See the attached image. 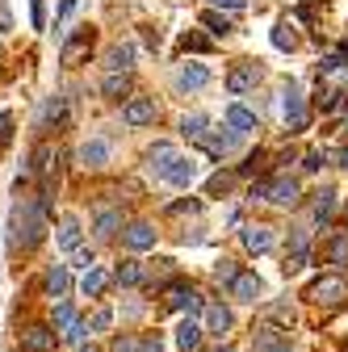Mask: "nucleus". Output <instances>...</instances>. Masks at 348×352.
Returning a JSON list of instances; mask_svg holds the SVG:
<instances>
[{"label":"nucleus","instance_id":"f257e3e1","mask_svg":"<svg viewBox=\"0 0 348 352\" xmlns=\"http://www.w3.org/2000/svg\"><path fill=\"white\" fill-rule=\"evenodd\" d=\"M47 235V193L34 201H17L13 218H9V243L13 248H34Z\"/></svg>","mask_w":348,"mask_h":352},{"label":"nucleus","instance_id":"f03ea898","mask_svg":"<svg viewBox=\"0 0 348 352\" xmlns=\"http://www.w3.org/2000/svg\"><path fill=\"white\" fill-rule=\"evenodd\" d=\"M281 118H285L290 130H307V97H302L294 84L281 93Z\"/></svg>","mask_w":348,"mask_h":352},{"label":"nucleus","instance_id":"7ed1b4c3","mask_svg":"<svg viewBox=\"0 0 348 352\" xmlns=\"http://www.w3.org/2000/svg\"><path fill=\"white\" fill-rule=\"evenodd\" d=\"M307 298H315L319 306H336V302H344L348 298V285H344V277H319L315 285H311V294Z\"/></svg>","mask_w":348,"mask_h":352},{"label":"nucleus","instance_id":"20e7f679","mask_svg":"<svg viewBox=\"0 0 348 352\" xmlns=\"http://www.w3.org/2000/svg\"><path fill=\"white\" fill-rule=\"evenodd\" d=\"M256 80H260V67H256V63H235V67L227 72V93H231V97H243L248 88H256Z\"/></svg>","mask_w":348,"mask_h":352},{"label":"nucleus","instance_id":"39448f33","mask_svg":"<svg viewBox=\"0 0 348 352\" xmlns=\"http://www.w3.org/2000/svg\"><path fill=\"white\" fill-rule=\"evenodd\" d=\"M122 118H126V126H151L155 122V101L151 97H130Z\"/></svg>","mask_w":348,"mask_h":352},{"label":"nucleus","instance_id":"423d86ee","mask_svg":"<svg viewBox=\"0 0 348 352\" xmlns=\"http://www.w3.org/2000/svg\"><path fill=\"white\" fill-rule=\"evenodd\" d=\"M252 352H290V340L277 331V327H256L252 331Z\"/></svg>","mask_w":348,"mask_h":352},{"label":"nucleus","instance_id":"0eeeda50","mask_svg":"<svg viewBox=\"0 0 348 352\" xmlns=\"http://www.w3.org/2000/svg\"><path fill=\"white\" fill-rule=\"evenodd\" d=\"M193 176H197V164H193L189 155H177V160L168 164L164 181H168V185H177V189H189V185H193Z\"/></svg>","mask_w":348,"mask_h":352},{"label":"nucleus","instance_id":"6e6552de","mask_svg":"<svg viewBox=\"0 0 348 352\" xmlns=\"http://www.w3.org/2000/svg\"><path fill=\"white\" fill-rule=\"evenodd\" d=\"M202 315H206V323H202V327H206L210 336H219V340H227V331H231V311H227L223 302H210V306H206Z\"/></svg>","mask_w":348,"mask_h":352},{"label":"nucleus","instance_id":"1a4fd4ad","mask_svg":"<svg viewBox=\"0 0 348 352\" xmlns=\"http://www.w3.org/2000/svg\"><path fill=\"white\" fill-rule=\"evenodd\" d=\"M122 243H126L130 252H147V248H155V227H151V223H130V227L122 231Z\"/></svg>","mask_w":348,"mask_h":352},{"label":"nucleus","instance_id":"9d476101","mask_svg":"<svg viewBox=\"0 0 348 352\" xmlns=\"http://www.w3.org/2000/svg\"><path fill=\"white\" fill-rule=\"evenodd\" d=\"M168 306H172V311H185L189 319L202 311V298H197V289H189V285H172L168 289Z\"/></svg>","mask_w":348,"mask_h":352},{"label":"nucleus","instance_id":"9b49d317","mask_svg":"<svg viewBox=\"0 0 348 352\" xmlns=\"http://www.w3.org/2000/svg\"><path fill=\"white\" fill-rule=\"evenodd\" d=\"M206 84H210V67L206 63H185L177 72V88H185V93H197V88H206Z\"/></svg>","mask_w":348,"mask_h":352},{"label":"nucleus","instance_id":"f8f14e48","mask_svg":"<svg viewBox=\"0 0 348 352\" xmlns=\"http://www.w3.org/2000/svg\"><path fill=\"white\" fill-rule=\"evenodd\" d=\"M89 47H93V30L84 25L80 34H72V38L63 42V63H67V67H72V63H80L84 55H89Z\"/></svg>","mask_w":348,"mask_h":352},{"label":"nucleus","instance_id":"ddd939ff","mask_svg":"<svg viewBox=\"0 0 348 352\" xmlns=\"http://www.w3.org/2000/svg\"><path fill=\"white\" fill-rule=\"evenodd\" d=\"M55 164H59L55 147H51V143H38V151H34V176H38L42 185H51V176H55Z\"/></svg>","mask_w":348,"mask_h":352},{"label":"nucleus","instance_id":"4468645a","mask_svg":"<svg viewBox=\"0 0 348 352\" xmlns=\"http://www.w3.org/2000/svg\"><path fill=\"white\" fill-rule=\"evenodd\" d=\"M239 239H243V248H248V252H256V256H260V252H269V248H273V227H256V223H252V227H243V231H239Z\"/></svg>","mask_w":348,"mask_h":352},{"label":"nucleus","instance_id":"2eb2a0df","mask_svg":"<svg viewBox=\"0 0 348 352\" xmlns=\"http://www.w3.org/2000/svg\"><path fill=\"white\" fill-rule=\"evenodd\" d=\"M105 160H109V143H105V139L80 143V164H84V168H105Z\"/></svg>","mask_w":348,"mask_h":352},{"label":"nucleus","instance_id":"dca6fc26","mask_svg":"<svg viewBox=\"0 0 348 352\" xmlns=\"http://www.w3.org/2000/svg\"><path fill=\"white\" fill-rule=\"evenodd\" d=\"M21 344H25V352H55V331L51 327H25Z\"/></svg>","mask_w":348,"mask_h":352},{"label":"nucleus","instance_id":"f3484780","mask_svg":"<svg viewBox=\"0 0 348 352\" xmlns=\"http://www.w3.org/2000/svg\"><path fill=\"white\" fill-rule=\"evenodd\" d=\"M55 239H59L63 252H76V248H80V218H76V214H63V218H59Z\"/></svg>","mask_w":348,"mask_h":352},{"label":"nucleus","instance_id":"a211bd4d","mask_svg":"<svg viewBox=\"0 0 348 352\" xmlns=\"http://www.w3.org/2000/svg\"><path fill=\"white\" fill-rule=\"evenodd\" d=\"M231 298H235V302H256V298H260V277H256V273H239V277L231 281Z\"/></svg>","mask_w":348,"mask_h":352},{"label":"nucleus","instance_id":"6ab92c4d","mask_svg":"<svg viewBox=\"0 0 348 352\" xmlns=\"http://www.w3.org/2000/svg\"><path fill=\"white\" fill-rule=\"evenodd\" d=\"M227 130L231 135H248V130H256V113L243 105H227Z\"/></svg>","mask_w":348,"mask_h":352},{"label":"nucleus","instance_id":"aec40b11","mask_svg":"<svg viewBox=\"0 0 348 352\" xmlns=\"http://www.w3.org/2000/svg\"><path fill=\"white\" fill-rule=\"evenodd\" d=\"M298 197H302V189H298V181H290V176L273 181V189H269V201H273V206H294Z\"/></svg>","mask_w":348,"mask_h":352},{"label":"nucleus","instance_id":"412c9836","mask_svg":"<svg viewBox=\"0 0 348 352\" xmlns=\"http://www.w3.org/2000/svg\"><path fill=\"white\" fill-rule=\"evenodd\" d=\"M130 63H135V47H130V42H118V47L105 51V67L109 72H130Z\"/></svg>","mask_w":348,"mask_h":352},{"label":"nucleus","instance_id":"4be33fe9","mask_svg":"<svg viewBox=\"0 0 348 352\" xmlns=\"http://www.w3.org/2000/svg\"><path fill=\"white\" fill-rule=\"evenodd\" d=\"M202 331H206V327H202L197 319H181V323H177V348H181V352H193L197 340H202Z\"/></svg>","mask_w":348,"mask_h":352},{"label":"nucleus","instance_id":"5701e85b","mask_svg":"<svg viewBox=\"0 0 348 352\" xmlns=\"http://www.w3.org/2000/svg\"><path fill=\"white\" fill-rule=\"evenodd\" d=\"M197 143H202V151H210V155H227L231 143H235V135H223V130H206Z\"/></svg>","mask_w":348,"mask_h":352},{"label":"nucleus","instance_id":"b1692460","mask_svg":"<svg viewBox=\"0 0 348 352\" xmlns=\"http://www.w3.org/2000/svg\"><path fill=\"white\" fill-rule=\"evenodd\" d=\"M172 160H177V147H172V143H155V147L147 151V164H151V172H155V176H164Z\"/></svg>","mask_w":348,"mask_h":352},{"label":"nucleus","instance_id":"393cba45","mask_svg":"<svg viewBox=\"0 0 348 352\" xmlns=\"http://www.w3.org/2000/svg\"><path fill=\"white\" fill-rule=\"evenodd\" d=\"M67 285H72L67 264H55V269L47 273V294H51V298H63V294H67Z\"/></svg>","mask_w":348,"mask_h":352},{"label":"nucleus","instance_id":"a878e982","mask_svg":"<svg viewBox=\"0 0 348 352\" xmlns=\"http://www.w3.org/2000/svg\"><path fill=\"white\" fill-rule=\"evenodd\" d=\"M101 93H105V97H113V101H118V97H126V93H130V76H126V72H109V76L101 80Z\"/></svg>","mask_w":348,"mask_h":352},{"label":"nucleus","instance_id":"bb28decb","mask_svg":"<svg viewBox=\"0 0 348 352\" xmlns=\"http://www.w3.org/2000/svg\"><path fill=\"white\" fill-rule=\"evenodd\" d=\"M63 113H67V101H63V97H51L47 105H42V113H38V126L47 130L51 122H63Z\"/></svg>","mask_w":348,"mask_h":352},{"label":"nucleus","instance_id":"cd10ccee","mask_svg":"<svg viewBox=\"0 0 348 352\" xmlns=\"http://www.w3.org/2000/svg\"><path fill=\"white\" fill-rule=\"evenodd\" d=\"M118 227H122V214H118V210H101V214H97V223H93V231H97L101 239L118 235Z\"/></svg>","mask_w":348,"mask_h":352},{"label":"nucleus","instance_id":"c85d7f7f","mask_svg":"<svg viewBox=\"0 0 348 352\" xmlns=\"http://www.w3.org/2000/svg\"><path fill=\"white\" fill-rule=\"evenodd\" d=\"M105 281H109V277H105L101 269H89V273L80 277V289L89 294V298H101V294H105Z\"/></svg>","mask_w":348,"mask_h":352},{"label":"nucleus","instance_id":"c756f323","mask_svg":"<svg viewBox=\"0 0 348 352\" xmlns=\"http://www.w3.org/2000/svg\"><path fill=\"white\" fill-rule=\"evenodd\" d=\"M273 47H277V51H294V47H298V34H294V25H290V21L273 25Z\"/></svg>","mask_w":348,"mask_h":352},{"label":"nucleus","instance_id":"7c9ffc66","mask_svg":"<svg viewBox=\"0 0 348 352\" xmlns=\"http://www.w3.org/2000/svg\"><path fill=\"white\" fill-rule=\"evenodd\" d=\"M331 210H336V189H319L315 193V218L323 223V218H331Z\"/></svg>","mask_w":348,"mask_h":352},{"label":"nucleus","instance_id":"2f4dec72","mask_svg":"<svg viewBox=\"0 0 348 352\" xmlns=\"http://www.w3.org/2000/svg\"><path fill=\"white\" fill-rule=\"evenodd\" d=\"M202 25H206L210 34H231V17H227V13H214V9L202 13Z\"/></svg>","mask_w":348,"mask_h":352},{"label":"nucleus","instance_id":"473e14b6","mask_svg":"<svg viewBox=\"0 0 348 352\" xmlns=\"http://www.w3.org/2000/svg\"><path fill=\"white\" fill-rule=\"evenodd\" d=\"M143 281V269L135 260H126V264H118V285H139Z\"/></svg>","mask_w":348,"mask_h":352},{"label":"nucleus","instance_id":"72a5a7b5","mask_svg":"<svg viewBox=\"0 0 348 352\" xmlns=\"http://www.w3.org/2000/svg\"><path fill=\"white\" fill-rule=\"evenodd\" d=\"M181 130H185L189 139H202L206 135V113H185L181 118Z\"/></svg>","mask_w":348,"mask_h":352},{"label":"nucleus","instance_id":"f704fd0d","mask_svg":"<svg viewBox=\"0 0 348 352\" xmlns=\"http://www.w3.org/2000/svg\"><path fill=\"white\" fill-rule=\"evenodd\" d=\"M227 189H231V172H214L210 181H206V193H210V197H214V193H227Z\"/></svg>","mask_w":348,"mask_h":352},{"label":"nucleus","instance_id":"c9c22d12","mask_svg":"<svg viewBox=\"0 0 348 352\" xmlns=\"http://www.w3.org/2000/svg\"><path fill=\"white\" fill-rule=\"evenodd\" d=\"M72 269H84V273H89V269H97L93 252H89V248H76V252H72Z\"/></svg>","mask_w":348,"mask_h":352},{"label":"nucleus","instance_id":"e433bc0d","mask_svg":"<svg viewBox=\"0 0 348 352\" xmlns=\"http://www.w3.org/2000/svg\"><path fill=\"white\" fill-rule=\"evenodd\" d=\"M307 260H311V252H285V273H302Z\"/></svg>","mask_w":348,"mask_h":352},{"label":"nucleus","instance_id":"4c0bfd02","mask_svg":"<svg viewBox=\"0 0 348 352\" xmlns=\"http://www.w3.org/2000/svg\"><path fill=\"white\" fill-rule=\"evenodd\" d=\"M235 277H239V269H235L231 260H219V264H214V281H227V285H231Z\"/></svg>","mask_w":348,"mask_h":352},{"label":"nucleus","instance_id":"58836bf2","mask_svg":"<svg viewBox=\"0 0 348 352\" xmlns=\"http://www.w3.org/2000/svg\"><path fill=\"white\" fill-rule=\"evenodd\" d=\"M84 336H89V323H84V319H76V323L63 331V340H67V344H76V348L84 344Z\"/></svg>","mask_w":348,"mask_h":352},{"label":"nucleus","instance_id":"ea45409f","mask_svg":"<svg viewBox=\"0 0 348 352\" xmlns=\"http://www.w3.org/2000/svg\"><path fill=\"white\" fill-rule=\"evenodd\" d=\"M181 51H210V38H202V34H181Z\"/></svg>","mask_w":348,"mask_h":352},{"label":"nucleus","instance_id":"a19ab883","mask_svg":"<svg viewBox=\"0 0 348 352\" xmlns=\"http://www.w3.org/2000/svg\"><path fill=\"white\" fill-rule=\"evenodd\" d=\"M327 256H331L336 264H348V239H344V235H336V239H331V248H327Z\"/></svg>","mask_w":348,"mask_h":352},{"label":"nucleus","instance_id":"79ce46f5","mask_svg":"<svg viewBox=\"0 0 348 352\" xmlns=\"http://www.w3.org/2000/svg\"><path fill=\"white\" fill-rule=\"evenodd\" d=\"M72 323H76V311H72L67 302H59V306H55V327H63V331H67Z\"/></svg>","mask_w":348,"mask_h":352},{"label":"nucleus","instance_id":"37998d69","mask_svg":"<svg viewBox=\"0 0 348 352\" xmlns=\"http://www.w3.org/2000/svg\"><path fill=\"white\" fill-rule=\"evenodd\" d=\"M113 352H143V340H135V336H118V340H113Z\"/></svg>","mask_w":348,"mask_h":352},{"label":"nucleus","instance_id":"c03bdc74","mask_svg":"<svg viewBox=\"0 0 348 352\" xmlns=\"http://www.w3.org/2000/svg\"><path fill=\"white\" fill-rule=\"evenodd\" d=\"M109 323H113V311H109V306H105V311H97V315L89 319V327H93V331H105Z\"/></svg>","mask_w":348,"mask_h":352},{"label":"nucleus","instance_id":"a18cd8bd","mask_svg":"<svg viewBox=\"0 0 348 352\" xmlns=\"http://www.w3.org/2000/svg\"><path fill=\"white\" fill-rule=\"evenodd\" d=\"M30 21H34V30H42V21H47V9H42V0H30Z\"/></svg>","mask_w":348,"mask_h":352},{"label":"nucleus","instance_id":"49530a36","mask_svg":"<svg viewBox=\"0 0 348 352\" xmlns=\"http://www.w3.org/2000/svg\"><path fill=\"white\" fill-rule=\"evenodd\" d=\"M9 139H13V118L0 113V147H9Z\"/></svg>","mask_w":348,"mask_h":352},{"label":"nucleus","instance_id":"de8ad7c7","mask_svg":"<svg viewBox=\"0 0 348 352\" xmlns=\"http://www.w3.org/2000/svg\"><path fill=\"white\" fill-rule=\"evenodd\" d=\"M344 93H336V88H327V93H319V109H336Z\"/></svg>","mask_w":348,"mask_h":352},{"label":"nucleus","instance_id":"09e8293b","mask_svg":"<svg viewBox=\"0 0 348 352\" xmlns=\"http://www.w3.org/2000/svg\"><path fill=\"white\" fill-rule=\"evenodd\" d=\"M302 168H307V172H319V168H323V155H319V151H307V160H302Z\"/></svg>","mask_w":348,"mask_h":352},{"label":"nucleus","instance_id":"8fccbe9b","mask_svg":"<svg viewBox=\"0 0 348 352\" xmlns=\"http://www.w3.org/2000/svg\"><path fill=\"white\" fill-rule=\"evenodd\" d=\"M202 206L197 201H177V206H168V214H197Z\"/></svg>","mask_w":348,"mask_h":352},{"label":"nucleus","instance_id":"3c124183","mask_svg":"<svg viewBox=\"0 0 348 352\" xmlns=\"http://www.w3.org/2000/svg\"><path fill=\"white\" fill-rule=\"evenodd\" d=\"M72 13H76V0H59V21H55V25H63Z\"/></svg>","mask_w":348,"mask_h":352},{"label":"nucleus","instance_id":"603ef678","mask_svg":"<svg viewBox=\"0 0 348 352\" xmlns=\"http://www.w3.org/2000/svg\"><path fill=\"white\" fill-rule=\"evenodd\" d=\"M260 160H265V155H248V164H243L239 172H243V176H252V172H260Z\"/></svg>","mask_w":348,"mask_h":352},{"label":"nucleus","instance_id":"864d4df0","mask_svg":"<svg viewBox=\"0 0 348 352\" xmlns=\"http://www.w3.org/2000/svg\"><path fill=\"white\" fill-rule=\"evenodd\" d=\"M9 25H13V17H9V5L0 0V30H9Z\"/></svg>","mask_w":348,"mask_h":352},{"label":"nucleus","instance_id":"5fc2aeb1","mask_svg":"<svg viewBox=\"0 0 348 352\" xmlns=\"http://www.w3.org/2000/svg\"><path fill=\"white\" fill-rule=\"evenodd\" d=\"M248 0H219V9H227V13H235V9H243Z\"/></svg>","mask_w":348,"mask_h":352},{"label":"nucleus","instance_id":"6e6d98bb","mask_svg":"<svg viewBox=\"0 0 348 352\" xmlns=\"http://www.w3.org/2000/svg\"><path fill=\"white\" fill-rule=\"evenodd\" d=\"M143 352H164V348H160V340H143Z\"/></svg>","mask_w":348,"mask_h":352},{"label":"nucleus","instance_id":"4d7b16f0","mask_svg":"<svg viewBox=\"0 0 348 352\" xmlns=\"http://www.w3.org/2000/svg\"><path fill=\"white\" fill-rule=\"evenodd\" d=\"M340 164H344V168H348V147H344V151H340Z\"/></svg>","mask_w":348,"mask_h":352},{"label":"nucleus","instance_id":"13d9d810","mask_svg":"<svg viewBox=\"0 0 348 352\" xmlns=\"http://www.w3.org/2000/svg\"><path fill=\"white\" fill-rule=\"evenodd\" d=\"M344 130H348V118H344Z\"/></svg>","mask_w":348,"mask_h":352},{"label":"nucleus","instance_id":"bf43d9fd","mask_svg":"<svg viewBox=\"0 0 348 352\" xmlns=\"http://www.w3.org/2000/svg\"><path fill=\"white\" fill-rule=\"evenodd\" d=\"M0 55H5V47H0Z\"/></svg>","mask_w":348,"mask_h":352},{"label":"nucleus","instance_id":"052dcab7","mask_svg":"<svg viewBox=\"0 0 348 352\" xmlns=\"http://www.w3.org/2000/svg\"><path fill=\"white\" fill-rule=\"evenodd\" d=\"M344 348H348V344H344Z\"/></svg>","mask_w":348,"mask_h":352}]
</instances>
